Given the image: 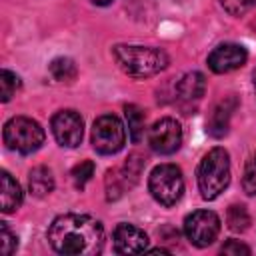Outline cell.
<instances>
[{"instance_id": "obj_5", "label": "cell", "mask_w": 256, "mask_h": 256, "mask_svg": "<svg viewBox=\"0 0 256 256\" xmlns=\"http://www.w3.org/2000/svg\"><path fill=\"white\" fill-rule=\"evenodd\" d=\"M148 190L162 206H174L184 194V176L176 164H160L150 172Z\"/></svg>"}, {"instance_id": "obj_26", "label": "cell", "mask_w": 256, "mask_h": 256, "mask_svg": "<svg viewBox=\"0 0 256 256\" xmlns=\"http://www.w3.org/2000/svg\"><path fill=\"white\" fill-rule=\"evenodd\" d=\"M254 92H256V70H254Z\"/></svg>"}, {"instance_id": "obj_24", "label": "cell", "mask_w": 256, "mask_h": 256, "mask_svg": "<svg viewBox=\"0 0 256 256\" xmlns=\"http://www.w3.org/2000/svg\"><path fill=\"white\" fill-rule=\"evenodd\" d=\"M222 254H230V256H240V254H250V248L246 244H242L240 240H228L222 248H220Z\"/></svg>"}, {"instance_id": "obj_17", "label": "cell", "mask_w": 256, "mask_h": 256, "mask_svg": "<svg viewBox=\"0 0 256 256\" xmlns=\"http://www.w3.org/2000/svg\"><path fill=\"white\" fill-rule=\"evenodd\" d=\"M48 68H50L52 78H54V80H58V82H70V80H74V78H76V74H78L74 60L64 58V56L54 58V60L50 62V66H48Z\"/></svg>"}, {"instance_id": "obj_18", "label": "cell", "mask_w": 256, "mask_h": 256, "mask_svg": "<svg viewBox=\"0 0 256 256\" xmlns=\"http://www.w3.org/2000/svg\"><path fill=\"white\" fill-rule=\"evenodd\" d=\"M226 222L232 232H244L250 226V214L242 204H234L226 212Z\"/></svg>"}, {"instance_id": "obj_15", "label": "cell", "mask_w": 256, "mask_h": 256, "mask_svg": "<svg viewBox=\"0 0 256 256\" xmlns=\"http://www.w3.org/2000/svg\"><path fill=\"white\" fill-rule=\"evenodd\" d=\"M28 188L36 198H44L54 190V176L52 170L46 166H36L28 174Z\"/></svg>"}, {"instance_id": "obj_4", "label": "cell", "mask_w": 256, "mask_h": 256, "mask_svg": "<svg viewBox=\"0 0 256 256\" xmlns=\"http://www.w3.org/2000/svg\"><path fill=\"white\" fill-rule=\"evenodd\" d=\"M2 136H4V144L10 150L20 152V154H32V152H36L44 144V138H46L44 128L36 120L26 118V116H14V118H10L4 124Z\"/></svg>"}, {"instance_id": "obj_8", "label": "cell", "mask_w": 256, "mask_h": 256, "mask_svg": "<svg viewBox=\"0 0 256 256\" xmlns=\"http://www.w3.org/2000/svg\"><path fill=\"white\" fill-rule=\"evenodd\" d=\"M148 144L156 154H174L182 144V128L174 118H160L148 130Z\"/></svg>"}, {"instance_id": "obj_6", "label": "cell", "mask_w": 256, "mask_h": 256, "mask_svg": "<svg viewBox=\"0 0 256 256\" xmlns=\"http://www.w3.org/2000/svg\"><path fill=\"white\" fill-rule=\"evenodd\" d=\"M126 144V130L118 116L104 114L94 120L92 126V146L98 154L110 156L124 148Z\"/></svg>"}, {"instance_id": "obj_10", "label": "cell", "mask_w": 256, "mask_h": 256, "mask_svg": "<svg viewBox=\"0 0 256 256\" xmlns=\"http://www.w3.org/2000/svg\"><path fill=\"white\" fill-rule=\"evenodd\" d=\"M248 60V52L242 44L236 42H224L218 44L210 54H208V66L216 74H226L232 70H238L244 66Z\"/></svg>"}, {"instance_id": "obj_14", "label": "cell", "mask_w": 256, "mask_h": 256, "mask_svg": "<svg viewBox=\"0 0 256 256\" xmlns=\"http://www.w3.org/2000/svg\"><path fill=\"white\" fill-rule=\"evenodd\" d=\"M0 190H2V212L10 214L18 210L22 204V188L6 170H2L0 174Z\"/></svg>"}, {"instance_id": "obj_20", "label": "cell", "mask_w": 256, "mask_h": 256, "mask_svg": "<svg viewBox=\"0 0 256 256\" xmlns=\"http://www.w3.org/2000/svg\"><path fill=\"white\" fill-rule=\"evenodd\" d=\"M18 88H20V78L10 70H2L0 72V96H2V102H8L16 94Z\"/></svg>"}, {"instance_id": "obj_23", "label": "cell", "mask_w": 256, "mask_h": 256, "mask_svg": "<svg viewBox=\"0 0 256 256\" xmlns=\"http://www.w3.org/2000/svg\"><path fill=\"white\" fill-rule=\"evenodd\" d=\"M222 8L232 16H242L256 6V0H220Z\"/></svg>"}, {"instance_id": "obj_13", "label": "cell", "mask_w": 256, "mask_h": 256, "mask_svg": "<svg viewBox=\"0 0 256 256\" xmlns=\"http://www.w3.org/2000/svg\"><path fill=\"white\" fill-rule=\"evenodd\" d=\"M206 92V78L202 72H188L176 84V94L182 102H198Z\"/></svg>"}, {"instance_id": "obj_1", "label": "cell", "mask_w": 256, "mask_h": 256, "mask_svg": "<svg viewBox=\"0 0 256 256\" xmlns=\"http://www.w3.org/2000/svg\"><path fill=\"white\" fill-rule=\"evenodd\" d=\"M48 242L64 256H96L104 246V226L90 214H62L52 220Z\"/></svg>"}, {"instance_id": "obj_7", "label": "cell", "mask_w": 256, "mask_h": 256, "mask_svg": "<svg viewBox=\"0 0 256 256\" xmlns=\"http://www.w3.org/2000/svg\"><path fill=\"white\" fill-rule=\"evenodd\" d=\"M184 234L198 248L210 246L220 234V218L212 210H196L184 220Z\"/></svg>"}, {"instance_id": "obj_16", "label": "cell", "mask_w": 256, "mask_h": 256, "mask_svg": "<svg viewBox=\"0 0 256 256\" xmlns=\"http://www.w3.org/2000/svg\"><path fill=\"white\" fill-rule=\"evenodd\" d=\"M124 116H126V122H128V134H130V140L134 144H138L144 136V112L142 108H138L136 104H126L124 106Z\"/></svg>"}, {"instance_id": "obj_9", "label": "cell", "mask_w": 256, "mask_h": 256, "mask_svg": "<svg viewBox=\"0 0 256 256\" xmlns=\"http://www.w3.org/2000/svg\"><path fill=\"white\" fill-rule=\"evenodd\" d=\"M50 126H52V134L60 146L76 148L82 142L84 122L76 110H58L52 116Z\"/></svg>"}, {"instance_id": "obj_21", "label": "cell", "mask_w": 256, "mask_h": 256, "mask_svg": "<svg viewBox=\"0 0 256 256\" xmlns=\"http://www.w3.org/2000/svg\"><path fill=\"white\" fill-rule=\"evenodd\" d=\"M16 246H18L16 234L8 228L6 222H0V252H2L4 256H10V254L16 250Z\"/></svg>"}, {"instance_id": "obj_12", "label": "cell", "mask_w": 256, "mask_h": 256, "mask_svg": "<svg viewBox=\"0 0 256 256\" xmlns=\"http://www.w3.org/2000/svg\"><path fill=\"white\" fill-rule=\"evenodd\" d=\"M236 106H238V100H236L234 96H228V98L220 100V102L212 108L210 118H208V124H206L210 136H214V138L226 136V132H228V128H230V118H232Z\"/></svg>"}, {"instance_id": "obj_2", "label": "cell", "mask_w": 256, "mask_h": 256, "mask_svg": "<svg viewBox=\"0 0 256 256\" xmlns=\"http://www.w3.org/2000/svg\"><path fill=\"white\" fill-rule=\"evenodd\" d=\"M112 56L118 68L132 78H148L162 72L168 66V54L152 46L116 44L112 48Z\"/></svg>"}, {"instance_id": "obj_25", "label": "cell", "mask_w": 256, "mask_h": 256, "mask_svg": "<svg viewBox=\"0 0 256 256\" xmlns=\"http://www.w3.org/2000/svg\"><path fill=\"white\" fill-rule=\"evenodd\" d=\"M92 4H96V6H108L112 0H90Z\"/></svg>"}, {"instance_id": "obj_11", "label": "cell", "mask_w": 256, "mask_h": 256, "mask_svg": "<svg viewBox=\"0 0 256 256\" xmlns=\"http://www.w3.org/2000/svg\"><path fill=\"white\" fill-rule=\"evenodd\" d=\"M112 244L118 254H140L148 248V236L142 228L122 222L112 232Z\"/></svg>"}, {"instance_id": "obj_19", "label": "cell", "mask_w": 256, "mask_h": 256, "mask_svg": "<svg viewBox=\"0 0 256 256\" xmlns=\"http://www.w3.org/2000/svg\"><path fill=\"white\" fill-rule=\"evenodd\" d=\"M94 162L92 160H82L80 164H76L74 168H72V172H70V176H72V182H74V186L78 188V190H82L84 186H86V182L94 176Z\"/></svg>"}, {"instance_id": "obj_22", "label": "cell", "mask_w": 256, "mask_h": 256, "mask_svg": "<svg viewBox=\"0 0 256 256\" xmlns=\"http://www.w3.org/2000/svg\"><path fill=\"white\" fill-rule=\"evenodd\" d=\"M242 188L246 194L254 196L256 194V154L246 162L244 176H242Z\"/></svg>"}, {"instance_id": "obj_3", "label": "cell", "mask_w": 256, "mask_h": 256, "mask_svg": "<svg viewBox=\"0 0 256 256\" xmlns=\"http://www.w3.org/2000/svg\"><path fill=\"white\" fill-rule=\"evenodd\" d=\"M230 184V156L216 146L204 154L198 166V188L204 200L218 198Z\"/></svg>"}]
</instances>
